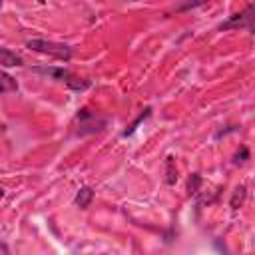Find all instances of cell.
<instances>
[{
  "label": "cell",
  "instance_id": "obj_1",
  "mask_svg": "<svg viewBox=\"0 0 255 255\" xmlns=\"http://www.w3.org/2000/svg\"><path fill=\"white\" fill-rule=\"evenodd\" d=\"M34 74H42L50 80H56V82H62L66 88L74 90V92H84L90 88V80H84V78H78L76 74H72L70 70L62 68V66H34L32 68Z\"/></svg>",
  "mask_w": 255,
  "mask_h": 255
},
{
  "label": "cell",
  "instance_id": "obj_2",
  "mask_svg": "<svg viewBox=\"0 0 255 255\" xmlns=\"http://www.w3.org/2000/svg\"><path fill=\"white\" fill-rule=\"evenodd\" d=\"M26 48L38 52V54H46V56H52L56 60H62V62H70L72 60V46L68 44H62V42H52V40H40V38H34V40H28L26 42Z\"/></svg>",
  "mask_w": 255,
  "mask_h": 255
},
{
  "label": "cell",
  "instance_id": "obj_3",
  "mask_svg": "<svg viewBox=\"0 0 255 255\" xmlns=\"http://www.w3.org/2000/svg\"><path fill=\"white\" fill-rule=\"evenodd\" d=\"M108 126V120L106 118H100L96 112L88 110V108H82L78 110L76 114V135L84 137V135H90V133H96V131H102L104 128Z\"/></svg>",
  "mask_w": 255,
  "mask_h": 255
},
{
  "label": "cell",
  "instance_id": "obj_4",
  "mask_svg": "<svg viewBox=\"0 0 255 255\" xmlns=\"http://www.w3.org/2000/svg\"><path fill=\"white\" fill-rule=\"evenodd\" d=\"M253 18H255V6L249 2L241 12L231 14L225 22H221L217 26L219 32H227V30H247L253 32Z\"/></svg>",
  "mask_w": 255,
  "mask_h": 255
},
{
  "label": "cell",
  "instance_id": "obj_5",
  "mask_svg": "<svg viewBox=\"0 0 255 255\" xmlns=\"http://www.w3.org/2000/svg\"><path fill=\"white\" fill-rule=\"evenodd\" d=\"M94 195H96L94 187H90V185H82V187L78 189L76 197H74V203H76L80 209H88V207L92 205V201H94Z\"/></svg>",
  "mask_w": 255,
  "mask_h": 255
},
{
  "label": "cell",
  "instance_id": "obj_6",
  "mask_svg": "<svg viewBox=\"0 0 255 255\" xmlns=\"http://www.w3.org/2000/svg\"><path fill=\"white\" fill-rule=\"evenodd\" d=\"M12 92H18L16 78H12L4 70H0V94H12Z\"/></svg>",
  "mask_w": 255,
  "mask_h": 255
},
{
  "label": "cell",
  "instance_id": "obj_7",
  "mask_svg": "<svg viewBox=\"0 0 255 255\" xmlns=\"http://www.w3.org/2000/svg\"><path fill=\"white\" fill-rule=\"evenodd\" d=\"M245 197H247V187L245 185H237L235 189H233V193H231V199H229V207L235 211V209H239L243 203H245Z\"/></svg>",
  "mask_w": 255,
  "mask_h": 255
},
{
  "label": "cell",
  "instance_id": "obj_8",
  "mask_svg": "<svg viewBox=\"0 0 255 255\" xmlns=\"http://www.w3.org/2000/svg\"><path fill=\"white\" fill-rule=\"evenodd\" d=\"M149 116H151V108L147 106V108H143V110L139 112V116H137V118H135V120H133V122H131V124H129V126H128V128H126L124 131H122V135H124V137L131 135V133H133V131H135V129L139 128V124H141L143 120H147Z\"/></svg>",
  "mask_w": 255,
  "mask_h": 255
},
{
  "label": "cell",
  "instance_id": "obj_9",
  "mask_svg": "<svg viewBox=\"0 0 255 255\" xmlns=\"http://www.w3.org/2000/svg\"><path fill=\"white\" fill-rule=\"evenodd\" d=\"M177 181V167H175V157L167 155L165 157V183L167 185H175Z\"/></svg>",
  "mask_w": 255,
  "mask_h": 255
},
{
  "label": "cell",
  "instance_id": "obj_10",
  "mask_svg": "<svg viewBox=\"0 0 255 255\" xmlns=\"http://www.w3.org/2000/svg\"><path fill=\"white\" fill-rule=\"evenodd\" d=\"M251 157V151H249V147L245 145V143H241L239 145V149L233 153V157H231V163L233 165H243V163H247V159Z\"/></svg>",
  "mask_w": 255,
  "mask_h": 255
},
{
  "label": "cell",
  "instance_id": "obj_11",
  "mask_svg": "<svg viewBox=\"0 0 255 255\" xmlns=\"http://www.w3.org/2000/svg\"><path fill=\"white\" fill-rule=\"evenodd\" d=\"M201 183H203V177L199 173H191L189 181H187V193L189 195H197L199 189H201Z\"/></svg>",
  "mask_w": 255,
  "mask_h": 255
},
{
  "label": "cell",
  "instance_id": "obj_12",
  "mask_svg": "<svg viewBox=\"0 0 255 255\" xmlns=\"http://www.w3.org/2000/svg\"><path fill=\"white\" fill-rule=\"evenodd\" d=\"M209 0H181V4L177 6V12H181V10H189V8H199V6H203V4H207Z\"/></svg>",
  "mask_w": 255,
  "mask_h": 255
},
{
  "label": "cell",
  "instance_id": "obj_13",
  "mask_svg": "<svg viewBox=\"0 0 255 255\" xmlns=\"http://www.w3.org/2000/svg\"><path fill=\"white\" fill-rule=\"evenodd\" d=\"M0 253H10V249H8L4 243H0Z\"/></svg>",
  "mask_w": 255,
  "mask_h": 255
},
{
  "label": "cell",
  "instance_id": "obj_14",
  "mask_svg": "<svg viewBox=\"0 0 255 255\" xmlns=\"http://www.w3.org/2000/svg\"><path fill=\"white\" fill-rule=\"evenodd\" d=\"M2 197H4V189L0 187V199H2Z\"/></svg>",
  "mask_w": 255,
  "mask_h": 255
},
{
  "label": "cell",
  "instance_id": "obj_15",
  "mask_svg": "<svg viewBox=\"0 0 255 255\" xmlns=\"http://www.w3.org/2000/svg\"><path fill=\"white\" fill-rule=\"evenodd\" d=\"M2 4H4V0H0V8H2Z\"/></svg>",
  "mask_w": 255,
  "mask_h": 255
},
{
  "label": "cell",
  "instance_id": "obj_16",
  "mask_svg": "<svg viewBox=\"0 0 255 255\" xmlns=\"http://www.w3.org/2000/svg\"><path fill=\"white\" fill-rule=\"evenodd\" d=\"M129 2H137V0H129Z\"/></svg>",
  "mask_w": 255,
  "mask_h": 255
}]
</instances>
